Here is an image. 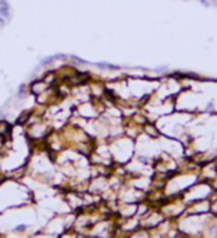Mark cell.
I'll return each mask as SVG.
<instances>
[{"instance_id":"obj_1","label":"cell","mask_w":217,"mask_h":238,"mask_svg":"<svg viewBox=\"0 0 217 238\" xmlns=\"http://www.w3.org/2000/svg\"><path fill=\"white\" fill-rule=\"evenodd\" d=\"M9 131H11V125L7 122H5V121H2L0 122V136H5Z\"/></svg>"},{"instance_id":"obj_2","label":"cell","mask_w":217,"mask_h":238,"mask_svg":"<svg viewBox=\"0 0 217 238\" xmlns=\"http://www.w3.org/2000/svg\"><path fill=\"white\" fill-rule=\"evenodd\" d=\"M0 15H2L3 18H9V16H11L9 6H0Z\"/></svg>"},{"instance_id":"obj_3","label":"cell","mask_w":217,"mask_h":238,"mask_svg":"<svg viewBox=\"0 0 217 238\" xmlns=\"http://www.w3.org/2000/svg\"><path fill=\"white\" fill-rule=\"evenodd\" d=\"M98 67H103V68H113V70H118V66H113V64H108V63H98L97 64Z\"/></svg>"},{"instance_id":"obj_4","label":"cell","mask_w":217,"mask_h":238,"mask_svg":"<svg viewBox=\"0 0 217 238\" xmlns=\"http://www.w3.org/2000/svg\"><path fill=\"white\" fill-rule=\"evenodd\" d=\"M24 229H25V225H21V226L16 228V231H24Z\"/></svg>"},{"instance_id":"obj_5","label":"cell","mask_w":217,"mask_h":238,"mask_svg":"<svg viewBox=\"0 0 217 238\" xmlns=\"http://www.w3.org/2000/svg\"><path fill=\"white\" fill-rule=\"evenodd\" d=\"M201 3H204V5H205V6H208V5H210V3H208V2H207V0H201Z\"/></svg>"},{"instance_id":"obj_6","label":"cell","mask_w":217,"mask_h":238,"mask_svg":"<svg viewBox=\"0 0 217 238\" xmlns=\"http://www.w3.org/2000/svg\"><path fill=\"white\" fill-rule=\"evenodd\" d=\"M0 24H3V16L0 15Z\"/></svg>"}]
</instances>
